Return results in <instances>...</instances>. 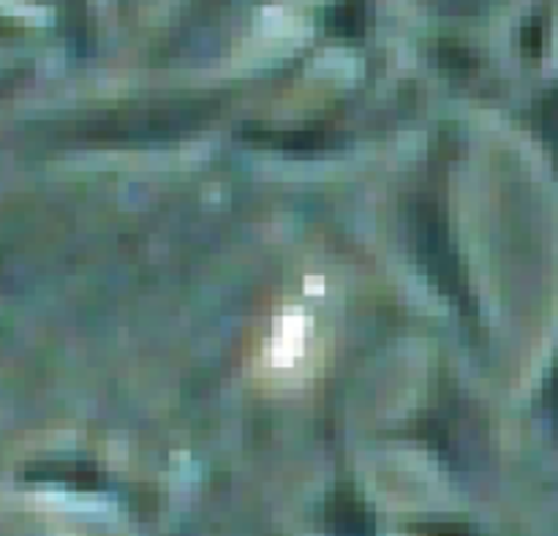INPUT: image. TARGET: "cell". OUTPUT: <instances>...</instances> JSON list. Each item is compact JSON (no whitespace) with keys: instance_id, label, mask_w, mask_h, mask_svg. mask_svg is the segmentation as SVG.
Segmentation results:
<instances>
[]
</instances>
